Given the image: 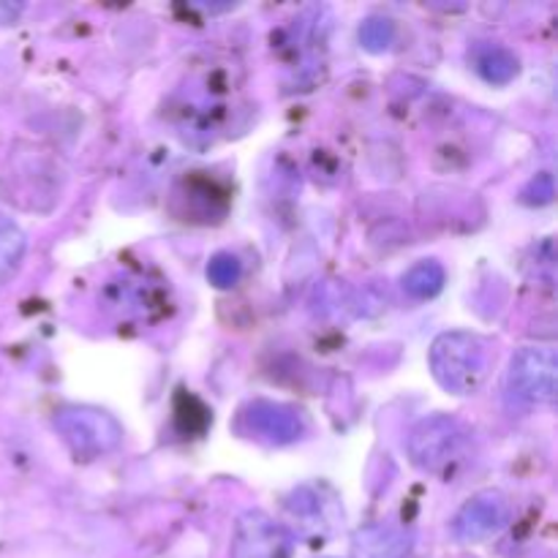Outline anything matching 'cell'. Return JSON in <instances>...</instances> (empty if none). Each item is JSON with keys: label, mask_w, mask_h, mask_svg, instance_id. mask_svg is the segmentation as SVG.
Here are the masks:
<instances>
[{"label": "cell", "mask_w": 558, "mask_h": 558, "mask_svg": "<svg viewBox=\"0 0 558 558\" xmlns=\"http://www.w3.org/2000/svg\"><path fill=\"white\" fill-rule=\"evenodd\" d=\"M234 558H289V543L278 529L256 523L251 532H240Z\"/></svg>", "instance_id": "obj_1"}, {"label": "cell", "mask_w": 558, "mask_h": 558, "mask_svg": "<svg viewBox=\"0 0 558 558\" xmlns=\"http://www.w3.org/2000/svg\"><path fill=\"white\" fill-rule=\"evenodd\" d=\"M22 251H25V240H22L20 229L0 218V281H5L16 270Z\"/></svg>", "instance_id": "obj_2"}]
</instances>
